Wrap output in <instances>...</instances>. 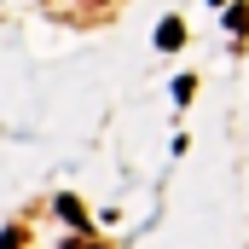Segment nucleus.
<instances>
[{
  "mask_svg": "<svg viewBox=\"0 0 249 249\" xmlns=\"http://www.w3.org/2000/svg\"><path fill=\"white\" fill-rule=\"evenodd\" d=\"M180 41H186V23H180V18H168V23L157 29V47H162V53H174Z\"/></svg>",
  "mask_w": 249,
  "mask_h": 249,
  "instance_id": "f257e3e1",
  "label": "nucleus"
},
{
  "mask_svg": "<svg viewBox=\"0 0 249 249\" xmlns=\"http://www.w3.org/2000/svg\"><path fill=\"white\" fill-rule=\"evenodd\" d=\"M58 214L70 220V226H87V209H81L75 197H58Z\"/></svg>",
  "mask_w": 249,
  "mask_h": 249,
  "instance_id": "f03ea898",
  "label": "nucleus"
},
{
  "mask_svg": "<svg viewBox=\"0 0 249 249\" xmlns=\"http://www.w3.org/2000/svg\"><path fill=\"white\" fill-rule=\"evenodd\" d=\"M226 29H238V35H244V29H249V6H232V12H226Z\"/></svg>",
  "mask_w": 249,
  "mask_h": 249,
  "instance_id": "7ed1b4c3",
  "label": "nucleus"
},
{
  "mask_svg": "<svg viewBox=\"0 0 249 249\" xmlns=\"http://www.w3.org/2000/svg\"><path fill=\"white\" fill-rule=\"evenodd\" d=\"M64 249H110V244H99V238H87V232H75V238H70Z\"/></svg>",
  "mask_w": 249,
  "mask_h": 249,
  "instance_id": "20e7f679",
  "label": "nucleus"
},
{
  "mask_svg": "<svg viewBox=\"0 0 249 249\" xmlns=\"http://www.w3.org/2000/svg\"><path fill=\"white\" fill-rule=\"evenodd\" d=\"M23 244V232H18V226H6V232H0V249H18Z\"/></svg>",
  "mask_w": 249,
  "mask_h": 249,
  "instance_id": "39448f33",
  "label": "nucleus"
},
{
  "mask_svg": "<svg viewBox=\"0 0 249 249\" xmlns=\"http://www.w3.org/2000/svg\"><path fill=\"white\" fill-rule=\"evenodd\" d=\"M214 6H220V0H214Z\"/></svg>",
  "mask_w": 249,
  "mask_h": 249,
  "instance_id": "423d86ee",
  "label": "nucleus"
}]
</instances>
